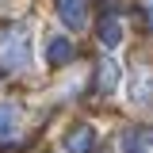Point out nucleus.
<instances>
[{
	"mask_svg": "<svg viewBox=\"0 0 153 153\" xmlns=\"http://www.w3.org/2000/svg\"><path fill=\"white\" fill-rule=\"evenodd\" d=\"M92 138H96V130L88 123H73L65 130V138H61V146H65V153H88L92 149Z\"/></svg>",
	"mask_w": 153,
	"mask_h": 153,
	"instance_id": "nucleus-4",
	"label": "nucleus"
},
{
	"mask_svg": "<svg viewBox=\"0 0 153 153\" xmlns=\"http://www.w3.org/2000/svg\"><path fill=\"white\" fill-rule=\"evenodd\" d=\"M0 65L12 69V73H19V69L31 65V38H27V31L12 27V31L0 35Z\"/></svg>",
	"mask_w": 153,
	"mask_h": 153,
	"instance_id": "nucleus-1",
	"label": "nucleus"
},
{
	"mask_svg": "<svg viewBox=\"0 0 153 153\" xmlns=\"http://www.w3.org/2000/svg\"><path fill=\"white\" fill-rule=\"evenodd\" d=\"M119 76H123L119 61H100V92L111 96V92H115V84H119Z\"/></svg>",
	"mask_w": 153,
	"mask_h": 153,
	"instance_id": "nucleus-7",
	"label": "nucleus"
},
{
	"mask_svg": "<svg viewBox=\"0 0 153 153\" xmlns=\"http://www.w3.org/2000/svg\"><path fill=\"white\" fill-rule=\"evenodd\" d=\"M123 35H126V23L119 16H107L100 23V42H103L107 50H119V46H123Z\"/></svg>",
	"mask_w": 153,
	"mask_h": 153,
	"instance_id": "nucleus-6",
	"label": "nucleus"
},
{
	"mask_svg": "<svg viewBox=\"0 0 153 153\" xmlns=\"http://www.w3.org/2000/svg\"><path fill=\"white\" fill-rule=\"evenodd\" d=\"M19 126H23V107H19L16 100L0 103V142H12V138H19Z\"/></svg>",
	"mask_w": 153,
	"mask_h": 153,
	"instance_id": "nucleus-3",
	"label": "nucleus"
},
{
	"mask_svg": "<svg viewBox=\"0 0 153 153\" xmlns=\"http://www.w3.org/2000/svg\"><path fill=\"white\" fill-rule=\"evenodd\" d=\"M123 153H149V134L146 130H126L123 134Z\"/></svg>",
	"mask_w": 153,
	"mask_h": 153,
	"instance_id": "nucleus-8",
	"label": "nucleus"
},
{
	"mask_svg": "<svg viewBox=\"0 0 153 153\" xmlns=\"http://www.w3.org/2000/svg\"><path fill=\"white\" fill-rule=\"evenodd\" d=\"M73 57V38L69 35H54L46 42V65H69Z\"/></svg>",
	"mask_w": 153,
	"mask_h": 153,
	"instance_id": "nucleus-5",
	"label": "nucleus"
},
{
	"mask_svg": "<svg viewBox=\"0 0 153 153\" xmlns=\"http://www.w3.org/2000/svg\"><path fill=\"white\" fill-rule=\"evenodd\" d=\"M57 19H61V27H69L73 35H80V31L88 27V8H84V0H57Z\"/></svg>",
	"mask_w": 153,
	"mask_h": 153,
	"instance_id": "nucleus-2",
	"label": "nucleus"
},
{
	"mask_svg": "<svg viewBox=\"0 0 153 153\" xmlns=\"http://www.w3.org/2000/svg\"><path fill=\"white\" fill-rule=\"evenodd\" d=\"M146 16H149V31H153V4H149V8H146Z\"/></svg>",
	"mask_w": 153,
	"mask_h": 153,
	"instance_id": "nucleus-9",
	"label": "nucleus"
}]
</instances>
